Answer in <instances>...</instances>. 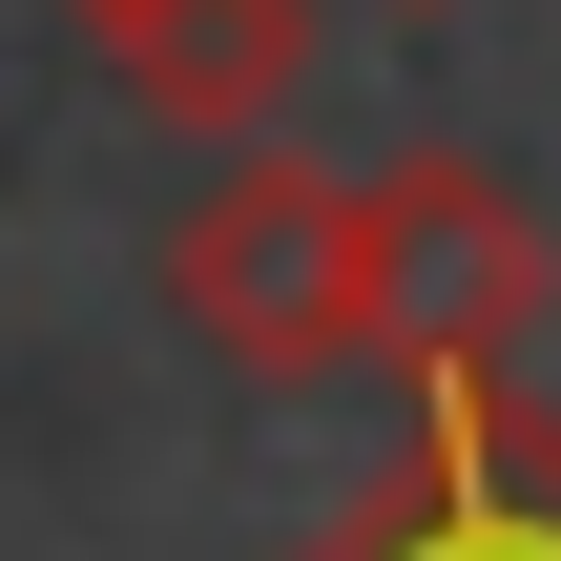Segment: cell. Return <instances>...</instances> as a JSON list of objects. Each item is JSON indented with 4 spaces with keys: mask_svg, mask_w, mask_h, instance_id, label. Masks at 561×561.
<instances>
[{
    "mask_svg": "<svg viewBox=\"0 0 561 561\" xmlns=\"http://www.w3.org/2000/svg\"><path fill=\"white\" fill-rule=\"evenodd\" d=\"M541 291H561V229H541L520 167L416 146V167L354 187V375H396V396H479V375H520Z\"/></svg>",
    "mask_w": 561,
    "mask_h": 561,
    "instance_id": "6da1fadb",
    "label": "cell"
},
{
    "mask_svg": "<svg viewBox=\"0 0 561 561\" xmlns=\"http://www.w3.org/2000/svg\"><path fill=\"white\" fill-rule=\"evenodd\" d=\"M167 312H187V354H229V375H354V187L250 125V146L167 208Z\"/></svg>",
    "mask_w": 561,
    "mask_h": 561,
    "instance_id": "7a4b0ae2",
    "label": "cell"
},
{
    "mask_svg": "<svg viewBox=\"0 0 561 561\" xmlns=\"http://www.w3.org/2000/svg\"><path fill=\"white\" fill-rule=\"evenodd\" d=\"M291 561H561V416H520V375L416 396V437H396Z\"/></svg>",
    "mask_w": 561,
    "mask_h": 561,
    "instance_id": "3957f363",
    "label": "cell"
},
{
    "mask_svg": "<svg viewBox=\"0 0 561 561\" xmlns=\"http://www.w3.org/2000/svg\"><path fill=\"white\" fill-rule=\"evenodd\" d=\"M83 42H104L125 104L187 125V146H250V125L312 83V0H125V21H83Z\"/></svg>",
    "mask_w": 561,
    "mask_h": 561,
    "instance_id": "277c9868",
    "label": "cell"
},
{
    "mask_svg": "<svg viewBox=\"0 0 561 561\" xmlns=\"http://www.w3.org/2000/svg\"><path fill=\"white\" fill-rule=\"evenodd\" d=\"M62 21H125V0H62Z\"/></svg>",
    "mask_w": 561,
    "mask_h": 561,
    "instance_id": "5b68a950",
    "label": "cell"
},
{
    "mask_svg": "<svg viewBox=\"0 0 561 561\" xmlns=\"http://www.w3.org/2000/svg\"><path fill=\"white\" fill-rule=\"evenodd\" d=\"M396 21H416V0H396Z\"/></svg>",
    "mask_w": 561,
    "mask_h": 561,
    "instance_id": "8992f818",
    "label": "cell"
}]
</instances>
